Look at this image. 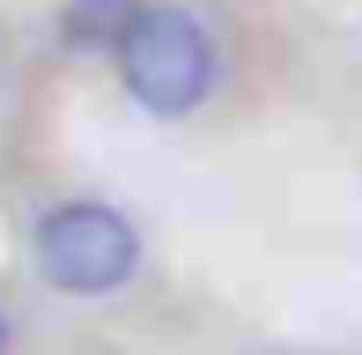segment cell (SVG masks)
I'll list each match as a JSON object with an SVG mask.
<instances>
[{
  "instance_id": "1",
  "label": "cell",
  "mask_w": 362,
  "mask_h": 355,
  "mask_svg": "<svg viewBox=\"0 0 362 355\" xmlns=\"http://www.w3.org/2000/svg\"><path fill=\"white\" fill-rule=\"evenodd\" d=\"M30 260L59 296H111L141 267V230L111 200H59L52 215H37Z\"/></svg>"
},
{
  "instance_id": "2",
  "label": "cell",
  "mask_w": 362,
  "mask_h": 355,
  "mask_svg": "<svg viewBox=\"0 0 362 355\" xmlns=\"http://www.w3.org/2000/svg\"><path fill=\"white\" fill-rule=\"evenodd\" d=\"M111 59H119L126 96L156 119H185L215 89V37L185 8H141V23L126 30V45Z\"/></svg>"
},
{
  "instance_id": "3",
  "label": "cell",
  "mask_w": 362,
  "mask_h": 355,
  "mask_svg": "<svg viewBox=\"0 0 362 355\" xmlns=\"http://www.w3.org/2000/svg\"><path fill=\"white\" fill-rule=\"evenodd\" d=\"M59 23H67V37L89 45V52H119L126 30L141 23V0H67Z\"/></svg>"
},
{
  "instance_id": "4",
  "label": "cell",
  "mask_w": 362,
  "mask_h": 355,
  "mask_svg": "<svg viewBox=\"0 0 362 355\" xmlns=\"http://www.w3.org/2000/svg\"><path fill=\"white\" fill-rule=\"evenodd\" d=\"M0 355H8V326H0Z\"/></svg>"
}]
</instances>
